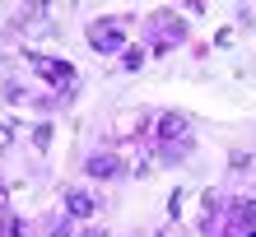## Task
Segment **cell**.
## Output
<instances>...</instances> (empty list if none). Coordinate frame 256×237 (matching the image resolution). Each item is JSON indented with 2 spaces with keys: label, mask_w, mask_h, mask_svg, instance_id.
<instances>
[{
  "label": "cell",
  "mask_w": 256,
  "mask_h": 237,
  "mask_svg": "<svg viewBox=\"0 0 256 237\" xmlns=\"http://www.w3.org/2000/svg\"><path fill=\"white\" fill-rule=\"evenodd\" d=\"M186 154V121L182 116H163V158Z\"/></svg>",
  "instance_id": "1"
},
{
  "label": "cell",
  "mask_w": 256,
  "mask_h": 237,
  "mask_svg": "<svg viewBox=\"0 0 256 237\" xmlns=\"http://www.w3.org/2000/svg\"><path fill=\"white\" fill-rule=\"evenodd\" d=\"M88 42H94V47L98 51H122V28H116V23H108V19H102V23H94V28H88Z\"/></svg>",
  "instance_id": "2"
},
{
  "label": "cell",
  "mask_w": 256,
  "mask_h": 237,
  "mask_svg": "<svg viewBox=\"0 0 256 237\" xmlns=\"http://www.w3.org/2000/svg\"><path fill=\"white\" fill-rule=\"evenodd\" d=\"M33 70H38L42 79H52V84H74V70H70L66 61H52V56H38Z\"/></svg>",
  "instance_id": "3"
},
{
  "label": "cell",
  "mask_w": 256,
  "mask_h": 237,
  "mask_svg": "<svg viewBox=\"0 0 256 237\" xmlns=\"http://www.w3.org/2000/svg\"><path fill=\"white\" fill-rule=\"evenodd\" d=\"M66 210H70V214H80V219H88V214L98 210V205H94V196H88V191H70Z\"/></svg>",
  "instance_id": "4"
},
{
  "label": "cell",
  "mask_w": 256,
  "mask_h": 237,
  "mask_svg": "<svg viewBox=\"0 0 256 237\" xmlns=\"http://www.w3.org/2000/svg\"><path fill=\"white\" fill-rule=\"evenodd\" d=\"M88 172H94V177H116L122 163H116L112 154H98V158H88Z\"/></svg>",
  "instance_id": "5"
},
{
  "label": "cell",
  "mask_w": 256,
  "mask_h": 237,
  "mask_svg": "<svg viewBox=\"0 0 256 237\" xmlns=\"http://www.w3.org/2000/svg\"><path fill=\"white\" fill-rule=\"evenodd\" d=\"M5 140H10V130H5V121H0V144H5Z\"/></svg>",
  "instance_id": "6"
},
{
  "label": "cell",
  "mask_w": 256,
  "mask_h": 237,
  "mask_svg": "<svg viewBox=\"0 0 256 237\" xmlns=\"http://www.w3.org/2000/svg\"><path fill=\"white\" fill-rule=\"evenodd\" d=\"M0 210H5V186H0Z\"/></svg>",
  "instance_id": "7"
}]
</instances>
